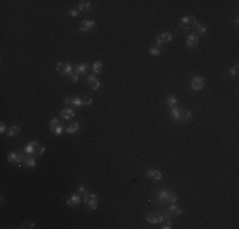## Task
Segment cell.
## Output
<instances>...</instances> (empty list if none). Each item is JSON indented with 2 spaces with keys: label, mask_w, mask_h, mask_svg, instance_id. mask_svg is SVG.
Segmentation results:
<instances>
[{
  "label": "cell",
  "mask_w": 239,
  "mask_h": 229,
  "mask_svg": "<svg viewBox=\"0 0 239 229\" xmlns=\"http://www.w3.org/2000/svg\"><path fill=\"white\" fill-rule=\"evenodd\" d=\"M193 29L197 32V33H200V35H205L206 33V27H205L204 24H201V23H196Z\"/></svg>",
  "instance_id": "484cf974"
},
{
  "label": "cell",
  "mask_w": 239,
  "mask_h": 229,
  "mask_svg": "<svg viewBox=\"0 0 239 229\" xmlns=\"http://www.w3.org/2000/svg\"><path fill=\"white\" fill-rule=\"evenodd\" d=\"M60 115H61L62 119H65V120H70V119H73V117L75 116V113H74V111L71 108H66V110L61 111Z\"/></svg>",
  "instance_id": "ac0fdd59"
},
{
  "label": "cell",
  "mask_w": 239,
  "mask_h": 229,
  "mask_svg": "<svg viewBox=\"0 0 239 229\" xmlns=\"http://www.w3.org/2000/svg\"><path fill=\"white\" fill-rule=\"evenodd\" d=\"M179 214H182V210L174 204H171V206L164 211V216H166L167 219H171V218H173V216H178Z\"/></svg>",
  "instance_id": "8992f818"
},
{
  "label": "cell",
  "mask_w": 239,
  "mask_h": 229,
  "mask_svg": "<svg viewBox=\"0 0 239 229\" xmlns=\"http://www.w3.org/2000/svg\"><path fill=\"white\" fill-rule=\"evenodd\" d=\"M191 119H192V113H191L188 110L179 107V117H178V122H181V124H187V122H190V121H191Z\"/></svg>",
  "instance_id": "52a82bcc"
},
{
  "label": "cell",
  "mask_w": 239,
  "mask_h": 229,
  "mask_svg": "<svg viewBox=\"0 0 239 229\" xmlns=\"http://www.w3.org/2000/svg\"><path fill=\"white\" fill-rule=\"evenodd\" d=\"M167 104L169 108H173L177 106V98L174 97V95H169V97L167 98Z\"/></svg>",
  "instance_id": "cb8c5ba5"
},
{
  "label": "cell",
  "mask_w": 239,
  "mask_h": 229,
  "mask_svg": "<svg viewBox=\"0 0 239 229\" xmlns=\"http://www.w3.org/2000/svg\"><path fill=\"white\" fill-rule=\"evenodd\" d=\"M150 54L153 55V56H158L159 54H160V50H159V49H157V47H153V49H150Z\"/></svg>",
  "instance_id": "836d02e7"
},
{
  "label": "cell",
  "mask_w": 239,
  "mask_h": 229,
  "mask_svg": "<svg viewBox=\"0 0 239 229\" xmlns=\"http://www.w3.org/2000/svg\"><path fill=\"white\" fill-rule=\"evenodd\" d=\"M24 153L28 154V155H38L40 157L45 153V148L42 146L38 141H32V143L25 145Z\"/></svg>",
  "instance_id": "7a4b0ae2"
},
{
  "label": "cell",
  "mask_w": 239,
  "mask_h": 229,
  "mask_svg": "<svg viewBox=\"0 0 239 229\" xmlns=\"http://www.w3.org/2000/svg\"><path fill=\"white\" fill-rule=\"evenodd\" d=\"M24 166L25 167H29V168H33L34 166H36V161H34V158H33V155H25V159H24Z\"/></svg>",
  "instance_id": "d6986e66"
},
{
  "label": "cell",
  "mask_w": 239,
  "mask_h": 229,
  "mask_svg": "<svg viewBox=\"0 0 239 229\" xmlns=\"http://www.w3.org/2000/svg\"><path fill=\"white\" fill-rule=\"evenodd\" d=\"M65 103L69 106H73V107H82L80 98H66Z\"/></svg>",
  "instance_id": "e0dca14e"
},
{
  "label": "cell",
  "mask_w": 239,
  "mask_h": 229,
  "mask_svg": "<svg viewBox=\"0 0 239 229\" xmlns=\"http://www.w3.org/2000/svg\"><path fill=\"white\" fill-rule=\"evenodd\" d=\"M87 69H88L87 64H79V65L74 66V73L78 74V75H83V74H85Z\"/></svg>",
  "instance_id": "2e32d148"
},
{
  "label": "cell",
  "mask_w": 239,
  "mask_h": 229,
  "mask_svg": "<svg viewBox=\"0 0 239 229\" xmlns=\"http://www.w3.org/2000/svg\"><path fill=\"white\" fill-rule=\"evenodd\" d=\"M162 172L157 171V169H153V171H149L146 172V178L148 179H151V181H159L162 178Z\"/></svg>",
  "instance_id": "7c38bea8"
},
{
  "label": "cell",
  "mask_w": 239,
  "mask_h": 229,
  "mask_svg": "<svg viewBox=\"0 0 239 229\" xmlns=\"http://www.w3.org/2000/svg\"><path fill=\"white\" fill-rule=\"evenodd\" d=\"M90 9V2H80L78 7V12H85Z\"/></svg>",
  "instance_id": "ffe728a7"
},
{
  "label": "cell",
  "mask_w": 239,
  "mask_h": 229,
  "mask_svg": "<svg viewBox=\"0 0 239 229\" xmlns=\"http://www.w3.org/2000/svg\"><path fill=\"white\" fill-rule=\"evenodd\" d=\"M56 70H57V73H60L61 75H69L70 73H73L74 68H71V65H69V64L59 62L56 65Z\"/></svg>",
  "instance_id": "ba28073f"
},
{
  "label": "cell",
  "mask_w": 239,
  "mask_h": 229,
  "mask_svg": "<svg viewBox=\"0 0 239 229\" xmlns=\"http://www.w3.org/2000/svg\"><path fill=\"white\" fill-rule=\"evenodd\" d=\"M196 23H197L196 18L188 15V17H184V18H182L179 20V27L182 29H184V31H192L195 28Z\"/></svg>",
  "instance_id": "3957f363"
},
{
  "label": "cell",
  "mask_w": 239,
  "mask_h": 229,
  "mask_svg": "<svg viewBox=\"0 0 239 229\" xmlns=\"http://www.w3.org/2000/svg\"><path fill=\"white\" fill-rule=\"evenodd\" d=\"M24 159H25V155H23V154H20V153H17V152H13L8 155V162L13 163V164H17V166L23 164Z\"/></svg>",
  "instance_id": "5b68a950"
},
{
  "label": "cell",
  "mask_w": 239,
  "mask_h": 229,
  "mask_svg": "<svg viewBox=\"0 0 239 229\" xmlns=\"http://www.w3.org/2000/svg\"><path fill=\"white\" fill-rule=\"evenodd\" d=\"M238 22H239V20H238V18L234 20V26H235V27H238Z\"/></svg>",
  "instance_id": "f35d334b"
},
{
  "label": "cell",
  "mask_w": 239,
  "mask_h": 229,
  "mask_svg": "<svg viewBox=\"0 0 239 229\" xmlns=\"http://www.w3.org/2000/svg\"><path fill=\"white\" fill-rule=\"evenodd\" d=\"M94 26H95L94 20H83L82 24H80V27H79V31H80V32H87L89 29H92Z\"/></svg>",
  "instance_id": "8fae6325"
},
{
  "label": "cell",
  "mask_w": 239,
  "mask_h": 229,
  "mask_svg": "<svg viewBox=\"0 0 239 229\" xmlns=\"http://www.w3.org/2000/svg\"><path fill=\"white\" fill-rule=\"evenodd\" d=\"M20 228H34V223L33 221H25L20 225Z\"/></svg>",
  "instance_id": "1f68e13d"
},
{
  "label": "cell",
  "mask_w": 239,
  "mask_h": 229,
  "mask_svg": "<svg viewBox=\"0 0 239 229\" xmlns=\"http://www.w3.org/2000/svg\"><path fill=\"white\" fill-rule=\"evenodd\" d=\"M80 195H71L70 197H69V200L66 201V204H67V206H70V207H74L75 205H78V204H80Z\"/></svg>",
  "instance_id": "5bb4252c"
},
{
  "label": "cell",
  "mask_w": 239,
  "mask_h": 229,
  "mask_svg": "<svg viewBox=\"0 0 239 229\" xmlns=\"http://www.w3.org/2000/svg\"><path fill=\"white\" fill-rule=\"evenodd\" d=\"M172 38H173L172 33H169V32H163V33H160L157 37V42H158V45H164V44H167V42H171Z\"/></svg>",
  "instance_id": "9c48e42d"
},
{
  "label": "cell",
  "mask_w": 239,
  "mask_h": 229,
  "mask_svg": "<svg viewBox=\"0 0 239 229\" xmlns=\"http://www.w3.org/2000/svg\"><path fill=\"white\" fill-rule=\"evenodd\" d=\"M92 98L90 97H82L80 98V102H82V106H89L90 103H92Z\"/></svg>",
  "instance_id": "83f0119b"
},
{
  "label": "cell",
  "mask_w": 239,
  "mask_h": 229,
  "mask_svg": "<svg viewBox=\"0 0 239 229\" xmlns=\"http://www.w3.org/2000/svg\"><path fill=\"white\" fill-rule=\"evenodd\" d=\"M204 86H205V80H204V78H201V77H195L192 83H191V87H192L195 90L202 89Z\"/></svg>",
  "instance_id": "30bf717a"
},
{
  "label": "cell",
  "mask_w": 239,
  "mask_h": 229,
  "mask_svg": "<svg viewBox=\"0 0 239 229\" xmlns=\"http://www.w3.org/2000/svg\"><path fill=\"white\" fill-rule=\"evenodd\" d=\"M60 126H61V124H60V121L57 120V119L51 120V122H50V130H51V132H55V130L59 129Z\"/></svg>",
  "instance_id": "7402d4cb"
},
{
  "label": "cell",
  "mask_w": 239,
  "mask_h": 229,
  "mask_svg": "<svg viewBox=\"0 0 239 229\" xmlns=\"http://www.w3.org/2000/svg\"><path fill=\"white\" fill-rule=\"evenodd\" d=\"M157 200L160 204H174L177 201V196L168 190H160L157 192Z\"/></svg>",
  "instance_id": "6da1fadb"
},
{
  "label": "cell",
  "mask_w": 239,
  "mask_h": 229,
  "mask_svg": "<svg viewBox=\"0 0 239 229\" xmlns=\"http://www.w3.org/2000/svg\"><path fill=\"white\" fill-rule=\"evenodd\" d=\"M163 215L160 214H149L146 216V220L149 223H153V224H158V223H162L163 221Z\"/></svg>",
  "instance_id": "4fadbf2b"
},
{
  "label": "cell",
  "mask_w": 239,
  "mask_h": 229,
  "mask_svg": "<svg viewBox=\"0 0 239 229\" xmlns=\"http://www.w3.org/2000/svg\"><path fill=\"white\" fill-rule=\"evenodd\" d=\"M171 117L173 120L178 121V117H179V106H176V107L171 108Z\"/></svg>",
  "instance_id": "d4e9b609"
},
{
  "label": "cell",
  "mask_w": 239,
  "mask_h": 229,
  "mask_svg": "<svg viewBox=\"0 0 239 229\" xmlns=\"http://www.w3.org/2000/svg\"><path fill=\"white\" fill-rule=\"evenodd\" d=\"M4 131H5V124L1 122V124H0V134H4Z\"/></svg>",
  "instance_id": "74e56055"
},
{
  "label": "cell",
  "mask_w": 239,
  "mask_h": 229,
  "mask_svg": "<svg viewBox=\"0 0 239 229\" xmlns=\"http://www.w3.org/2000/svg\"><path fill=\"white\" fill-rule=\"evenodd\" d=\"M62 130H64V127H62V126H60L59 129H56V130H55V132H54V134H56V135H61Z\"/></svg>",
  "instance_id": "8d00e7d4"
},
{
  "label": "cell",
  "mask_w": 239,
  "mask_h": 229,
  "mask_svg": "<svg viewBox=\"0 0 239 229\" xmlns=\"http://www.w3.org/2000/svg\"><path fill=\"white\" fill-rule=\"evenodd\" d=\"M84 204H85V206L89 210H95L98 206L97 196L94 194H85V196H84Z\"/></svg>",
  "instance_id": "277c9868"
},
{
  "label": "cell",
  "mask_w": 239,
  "mask_h": 229,
  "mask_svg": "<svg viewBox=\"0 0 239 229\" xmlns=\"http://www.w3.org/2000/svg\"><path fill=\"white\" fill-rule=\"evenodd\" d=\"M229 74H230L232 77H235L237 74H238V65H234L233 68H230L229 69Z\"/></svg>",
  "instance_id": "4dcf8cb0"
},
{
  "label": "cell",
  "mask_w": 239,
  "mask_h": 229,
  "mask_svg": "<svg viewBox=\"0 0 239 229\" xmlns=\"http://www.w3.org/2000/svg\"><path fill=\"white\" fill-rule=\"evenodd\" d=\"M69 15H70V17H76V15H78V10L71 9L70 12H69Z\"/></svg>",
  "instance_id": "d590c367"
},
{
  "label": "cell",
  "mask_w": 239,
  "mask_h": 229,
  "mask_svg": "<svg viewBox=\"0 0 239 229\" xmlns=\"http://www.w3.org/2000/svg\"><path fill=\"white\" fill-rule=\"evenodd\" d=\"M78 130H79V124H78V122H74V124L69 125V126L66 127L67 134H74V132H76Z\"/></svg>",
  "instance_id": "603a6c76"
},
{
  "label": "cell",
  "mask_w": 239,
  "mask_h": 229,
  "mask_svg": "<svg viewBox=\"0 0 239 229\" xmlns=\"http://www.w3.org/2000/svg\"><path fill=\"white\" fill-rule=\"evenodd\" d=\"M199 44V36L197 35H188L187 37V47H195Z\"/></svg>",
  "instance_id": "9a60e30c"
},
{
  "label": "cell",
  "mask_w": 239,
  "mask_h": 229,
  "mask_svg": "<svg viewBox=\"0 0 239 229\" xmlns=\"http://www.w3.org/2000/svg\"><path fill=\"white\" fill-rule=\"evenodd\" d=\"M102 69H103V64L100 62V61H95L93 64V71L95 74H99L100 71H102Z\"/></svg>",
  "instance_id": "4316f807"
},
{
  "label": "cell",
  "mask_w": 239,
  "mask_h": 229,
  "mask_svg": "<svg viewBox=\"0 0 239 229\" xmlns=\"http://www.w3.org/2000/svg\"><path fill=\"white\" fill-rule=\"evenodd\" d=\"M20 132V129L18 126H12L10 129L8 130V136L9 137H14V136H17L18 134Z\"/></svg>",
  "instance_id": "44dd1931"
},
{
  "label": "cell",
  "mask_w": 239,
  "mask_h": 229,
  "mask_svg": "<svg viewBox=\"0 0 239 229\" xmlns=\"http://www.w3.org/2000/svg\"><path fill=\"white\" fill-rule=\"evenodd\" d=\"M78 195H85V188H84V186H79L78 187Z\"/></svg>",
  "instance_id": "e575fe53"
},
{
  "label": "cell",
  "mask_w": 239,
  "mask_h": 229,
  "mask_svg": "<svg viewBox=\"0 0 239 229\" xmlns=\"http://www.w3.org/2000/svg\"><path fill=\"white\" fill-rule=\"evenodd\" d=\"M89 84V87L92 88L93 90H97V89H99V87H100V83L98 82V80H94V82H90V83H88Z\"/></svg>",
  "instance_id": "f546056e"
},
{
  "label": "cell",
  "mask_w": 239,
  "mask_h": 229,
  "mask_svg": "<svg viewBox=\"0 0 239 229\" xmlns=\"http://www.w3.org/2000/svg\"><path fill=\"white\" fill-rule=\"evenodd\" d=\"M69 79H70V82H73V83H75L76 82V79H78V74H75V73H70V74H69Z\"/></svg>",
  "instance_id": "d6a6232c"
},
{
  "label": "cell",
  "mask_w": 239,
  "mask_h": 229,
  "mask_svg": "<svg viewBox=\"0 0 239 229\" xmlns=\"http://www.w3.org/2000/svg\"><path fill=\"white\" fill-rule=\"evenodd\" d=\"M163 229H171L172 228V223H171V219H163Z\"/></svg>",
  "instance_id": "f1b7e54d"
}]
</instances>
